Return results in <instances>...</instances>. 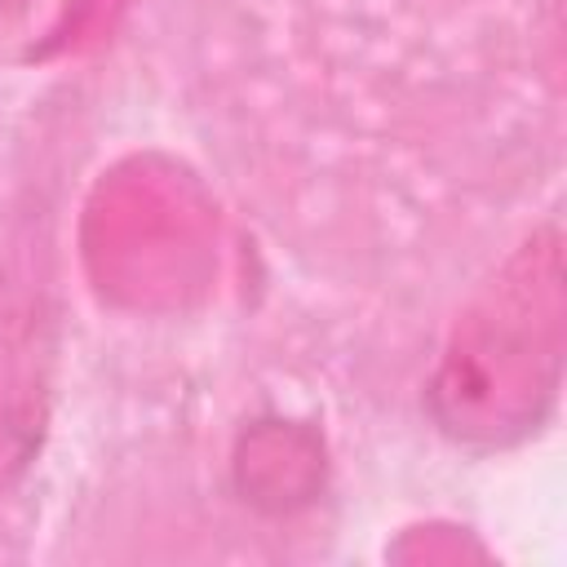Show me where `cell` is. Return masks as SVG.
I'll return each instance as SVG.
<instances>
[{
	"instance_id": "7a4b0ae2",
	"label": "cell",
	"mask_w": 567,
	"mask_h": 567,
	"mask_svg": "<svg viewBox=\"0 0 567 567\" xmlns=\"http://www.w3.org/2000/svg\"><path fill=\"white\" fill-rule=\"evenodd\" d=\"M22 461V443L13 439V425L4 421V412H0V487H4V478H9V470Z\"/></svg>"
},
{
	"instance_id": "3957f363",
	"label": "cell",
	"mask_w": 567,
	"mask_h": 567,
	"mask_svg": "<svg viewBox=\"0 0 567 567\" xmlns=\"http://www.w3.org/2000/svg\"><path fill=\"white\" fill-rule=\"evenodd\" d=\"M22 0H0V13H9V9H18Z\"/></svg>"
},
{
	"instance_id": "6da1fadb",
	"label": "cell",
	"mask_w": 567,
	"mask_h": 567,
	"mask_svg": "<svg viewBox=\"0 0 567 567\" xmlns=\"http://www.w3.org/2000/svg\"><path fill=\"white\" fill-rule=\"evenodd\" d=\"M563 359L558 239L532 244L461 319L434 377V412L461 439H509L540 421Z\"/></svg>"
}]
</instances>
